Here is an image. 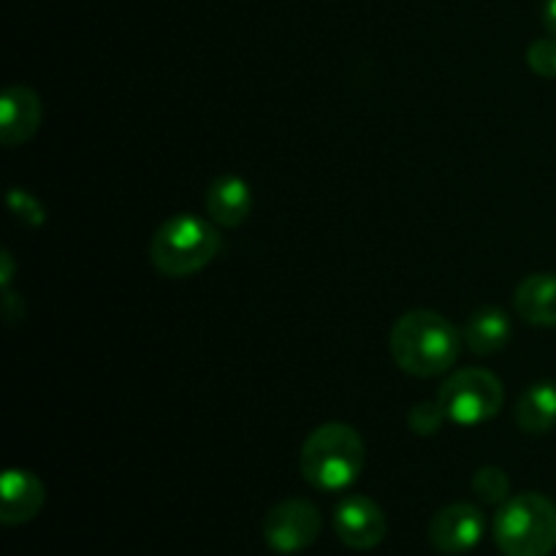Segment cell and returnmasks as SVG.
<instances>
[{"label":"cell","instance_id":"1","mask_svg":"<svg viewBox=\"0 0 556 556\" xmlns=\"http://www.w3.org/2000/svg\"><path fill=\"white\" fill-rule=\"evenodd\" d=\"M389 351L396 367L416 378H434L459 358L462 337L448 318L432 309H413L394 324Z\"/></svg>","mask_w":556,"mask_h":556},{"label":"cell","instance_id":"17","mask_svg":"<svg viewBox=\"0 0 556 556\" xmlns=\"http://www.w3.org/2000/svg\"><path fill=\"white\" fill-rule=\"evenodd\" d=\"M527 63L535 71L538 76H548L554 79L556 76V38H538L530 49H527Z\"/></svg>","mask_w":556,"mask_h":556},{"label":"cell","instance_id":"3","mask_svg":"<svg viewBox=\"0 0 556 556\" xmlns=\"http://www.w3.org/2000/svg\"><path fill=\"white\" fill-rule=\"evenodd\" d=\"M220 250V233L210 220L174 215L157 226L150 242V261L161 275L190 277L204 269Z\"/></svg>","mask_w":556,"mask_h":556},{"label":"cell","instance_id":"5","mask_svg":"<svg viewBox=\"0 0 556 556\" xmlns=\"http://www.w3.org/2000/svg\"><path fill=\"white\" fill-rule=\"evenodd\" d=\"M440 407L445 410L448 421L462 424V427H476V424L489 421L503 407L505 394L497 375L489 369H459L443 383L438 394Z\"/></svg>","mask_w":556,"mask_h":556},{"label":"cell","instance_id":"15","mask_svg":"<svg viewBox=\"0 0 556 556\" xmlns=\"http://www.w3.org/2000/svg\"><path fill=\"white\" fill-rule=\"evenodd\" d=\"M472 492L489 505H503L508 503L510 494V478L503 467H481L472 476Z\"/></svg>","mask_w":556,"mask_h":556},{"label":"cell","instance_id":"10","mask_svg":"<svg viewBox=\"0 0 556 556\" xmlns=\"http://www.w3.org/2000/svg\"><path fill=\"white\" fill-rule=\"evenodd\" d=\"M47 489L33 472L9 470L3 476V505H0V521L9 527L25 525L36 519L38 510L43 508Z\"/></svg>","mask_w":556,"mask_h":556},{"label":"cell","instance_id":"9","mask_svg":"<svg viewBox=\"0 0 556 556\" xmlns=\"http://www.w3.org/2000/svg\"><path fill=\"white\" fill-rule=\"evenodd\" d=\"M41 98L25 85H14L3 92L0 103V139L14 147L30 139L41 125Z\"/></svg>","mask_w":556,"mask_h":556},{"label":"cell","instance_id":"11","mask_svg":"<svg viewBox=\"0 0 556 556\" xmlns=\"http://www.w3.org/2000/svg\"><path fill=\"white\" fill-rule=\"evenodd\" d=\"M206 212H210L212 223L223 228H237L253 212V190L237 174H226V177L215 179L206 193Z\"/></svg>","mask_w":556,"mask_h":556},{"label":"cell","instance_id":"6","mask_svg":"<svg viewBox=\"0 0 556 556\" xmlns=\"http://www.w3.org/2000/svg\"><path fill=\"white\" fill-rule=\"evenodd\" d=\"M320 527V510L309 500H282L266 514L264 538L271 552L299 554L318 541Z\"/></svg>","mask_w":556,"mask_h":556},{"label":"cell","instance_id":"18","mask_svg":"<svg viewBox=\"0 0 556 556\" xmlns=\"http://www.w3.org/2000/svg\"><path fill=\"white\" fill-rule=\"evenodd\" d=\"M9 204H11V212H14L16 217H22V220L27 223V226H38V223L43 220V210L41 204H38L36 199H33L27 190H11L9 193Z\"/></svg>","mask_w":556,"mask_h":556},{"label":"cell","instance_id":"12","mask_svg":"<svg viewBox=\"0 0 556 556\" xmlns=\"http://www.w3.org/2000/svg\"><path fill=\"white\" fill-rule=\"evenodd\" d=\"M516 313L532 326H556V275H530L514 293Z\"/></svg>","mask_w":556,"mask_h":556},{"label":"cell","instance_id":"2","mask_svg":"<svg viewBox=\"0 0 556 556\" xmlns=\"http://www.w3.org/2000/svg\"><path fill=\"white\" fill-rule=\"evenodd\" d=\"M364 462H367V451H364L362 434L348 424L337 421L313 429L299 456L304 481L320 492H342L356 483Z\"/></svg>","mask_w":556,"mask_h":556},{"label":"cell","instance_id":"8","mask_svg":"<svg viewBox=\"0 0 556 556\" xmlns=\"http://www.w3.org/2000/svg\"><path fill=\"white\" fill-rule=\"evenodd\" d=\"M483 514L470 503H451L429 525V543L443 554H467L481 543Z\"/></svg>","mask_w":556,"mask_h":556},{"label":"cell","instance_id":"16","mask_svg":"<svg viewBox=\"0 0 556 556\" xmlns=\"http://www.w3.org/2000/svg\"><path fill=\"white\" fill-rule=\"evenodd\" d=\"M448 421L445 410L440 407V402H418L410 413H407V424L416 434H438L440 427Z\"/></svg>","mask_w":556,"mask_h":556},{"label":"cell","instance_id":"14","mask_svg":"<svg viewBox=\"0 0 556 556\" xmlns=\"http://www.w3.org/2000/svg\"><path fill=\"white\" fill-rule=\"evenodd\" d=\"M516 421L530 434L548 432L556 424V386L548 380L530 386L516 405Z\"/></svg>","mask_w":556,"mask_h":556},{"label":"cell","instance_id":"13","mask_svg":"<svg viewBox=\"0 0 556 556\" xmlns=\"http://www.w3.org/2000/svg\"><path fill=\"white\" fill-rule=\"evenodd\" d=\"M510 334V318L497 307H483L467 320L465 329V342L472 353H481V356H492V353L503 351L508 345Z\"/></svg>","mask_w":556,"mask_h":556},{"label":"cell","instance_id":"19","mask_svg":"<svg viewBox=\"0 0 556 556\" xmlns=\"http://www.w3.org/2000/svg\"><path fill=\"white\" fill-rule=\"evenodd\" d=\"M543 22H546L548 36L556 38V0H546V5H543Z\"/></svg>","mask_w":556,"mask_h":556},{"label":"cell","instance_id":"7","mask_svg":"<svg viewBox=\"0 0 556 556\" xmlns=\"http://www.w3.org/2000/svg\"><path fill=\"white\" fill-rule=\"evenodd\" d=\"M389 530L383 508L375 500L353 494L345 497L334 510V532L348 548L356 552H369V548L380 546Z\"/></svg>","mask_w":556,"mask_h":556},{"label":"cell","instance_id":"4","mask_svg":"<svg viewBox=\"0 0 556 556\" xmlns=\"http://www.w3.org/2000/svg\"><path fill=\"white\" fill-rule=\"evenodd\" d=\"M494 541L505 556H552L556 548V505L546 494L527 492L500 505Z\"/></svg>","mask_w":556,"mask_h":556}]
</instances>
